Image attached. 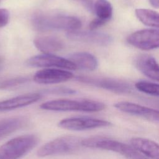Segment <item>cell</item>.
Returning a JSON list of instances; mask_svg holds the SVG:
<instances>
[{
    "label": "cell",
    "mask_w": 159,
    "mask_h": 159,
    "mask_svg": "<svg viewBox=\"0 0 159 159\" xmlns=\"http://www.w3.org/2000/svg\"><path fill=\"white\" fill-rule=\"evenodd\" d=\"M66 37L73 41L88 43L100 46H107L112 42V38L106 33L89 31H69Z\"/></svg>",
    "instance_id": "7c38bea8"
},
{
    "label": "cell",
    "mask_w": 159,
    "mask_h": 159,
    "mask_svg": "<svg viewBox=\"0 0 159 159\" xmlns=\"http://www.w3.org/2000/svg\"><path fill=\"white\" fill-rule=\"evenodd\" d=\"M34 134L16 137L0 147V159H19L33 149L39 142Z\"/></svg>",
    "instance_id": "5b68a950"
},
{
    "label": "cell",
    "mask_w": 159,
    "mask_h": 159,
    "mask_svg": "<svg viewBox=\"0 0 159 159\" xmlns=\"http://www.w3.org/2000/svg\"><path fill=\"white\" fill-rule=\"evenodd\" d=\"M150 4L155 8H158L159 6V0H149Z\"/></svg>",
    "instance_id": "484cf974"
},
{
    "label": "cell",
    "mask_w": 159,
    "mask_h": 159,
    "mask_svg": "<svg viewBox=\"0 0 159 159\" xmlns=\"http://www.w3.org/2000/svg\"><path fill=\"white\" fill-rule=\"evenodd\" d=\"M1 58H0V63H1Z\"/></svg>",
    "instance_id": "4316f807"
},
{
    "label": "cell",
    "mask_w": 159,
    "mask_h": 159,
    "mask_svg": "<svg viewBox=\"0 0 159 159\" xmlns=\"http://www.w3.org/2000/svg\"><path fill=\"white\" fill-rule=\"evenodd\" d=\"M26 124L22 117H13L0 120V139L20 129Z\"/></svg>",
    "instance_id": "ac0fdd59"
},
{
    "label": "cell",
    "mask_w": 159,
    "mask_h": 159,
    "mask_svg": "<svg viewBox=\"0 0 159 159\" xmlns=\"http://www.w3.org/2000/svg\"><path fill=\"white\" fill-rule=\"evenodd\" d=\"M44 93L48 94H73L76 93L75 90L66 87H57L48 89L44 91Z\"/></svg>",
    "instance_id": "603a6c76"
},
{
    "label": "cell",
    "mask_w": 159,
    "mask_h": 159,
    "mask_svg": "<svg viewBox=\"0 0 159 159\" xmlns=\"http://www.w3.org/2000/svg\"><path fill=\"white\" fill-rule=\"evenodd\" d=\"M26 64L29 66L36 68H56L71 70L76 69L67 58L48 53L33 56L27 60Z\"/></svg>",
    "instance_id": "9c48e42d"
},
{
    "label": "cell",
    "mask_w": 159,
    "mask_h": 159,
    "mask_svg": "<svg viewBox=\"0 0 159 159\" xmlns=\"http://www.w3.org/2000/svg\"><path fill=\"white\" fill-rule=\"evenodd\" d=\"M10 14L6 9H0V28L6 26L9 20Z\"/></svg>",
    "instance_id": "cb8c5ba5"
},
{
    "label": "cell",
    "mask_w": 159,
    "mask_h": 159,
    "mask_svg": "<svg viewBox=\"0 0 159 159\" xmlns=\"http://www.w3.org/2000/svg\"><path fill=\"white\" fill-rule=\"evenodd\" d=\"M135 64L136 68L145 76L158 81L159 66L153 56L148 54L140 55L136 58Z\"/></svg>",
    "instance_id": "5bb4252c"
},
{
    "label": "cell",
    "mask_w": 159,
    "mask_h": 159,
    "mask_svg": "<svg viewBox=\"0 0 159 159\" xmlns=\"http://www.w3.org/2000/svg\"><path fill=\"white\" fill-rule=\"evenodd\" d=\"M33 42L34 46L39 51L48 54H53L59 52L65 47L64 43L61 39L52 36L37 37Z\"/></svg>",
    "instance_id": "e0dca14e"
},
{
    "label": "cell",
    "mask_w": 159,
    "mask_h": 159,
    "mask_svg": "<svg viewBox=\"0 0 159 159\" xmlns=\"http://www.w3.org/2000/svg\"><path fill=\"white\" fill-rule=\"evenodd\" d=\"M73 77V74L68 70L56 68H47L38 71L34 75L33 78L37 83L52 84L67 81Z\"/></svg>",
    "instance_id": "30bf717a"
},
{
    "label": "cell",
    "mask_w": 159,
    "mask_h": 159,
    "mask_svg": "<svg viewBox=\"0 0 159 159\" xmlns=\"http://www.w3.org/2000/svg\"><path fill=\"white\" fill-rule=\"evenodd\" d=\"M33 27L38 31L63 30L72 31L78 30L81 26V21L78 17L62 14L36 13L31 19Z\"/></svg>",
    "instance_id": "6da1fadb"
},
{
    "label": "cell",
    "mask_w": 159,
    "mask_h": 159,
    "mask_svg": "<svg viewBox=\"0 0 159 159\" xmlns=\"http://www.w3.org/2000/svg\"><path fill=\"white\" fill-rule=\"evenodd\" d=\"M92 9L96 15V18L107 22L112 16V6L107 0H96Z\"/></svg>",
    "instance_id": "ffe728a7"
},
{
    "label": "cell",
    "mask_w": 159,
    "mask_h": 159,
    "mask_svg": "<svg viewBox=\"0 0 159 159\" xmlns=\"http://www.w3.org/2000/svg\"><path fill=\"white\" fill-rule=\"evenodd\" d=\"M114 107L119 111L146 119L152 122H158L159 112L155 109L129 101H120L114 104Z\"/></svg>",
    "instance_id": "8fae6325"
},
{
    "label": "cell",
    "mask_w": 159,
    "mask_h": 159,
    "mask_svg": "<svg viewBox=\"0 0 159 159\" xmlns=\"http://www.w3.org/2000/svg\"><path fill=\"white\" fill-rule=\"evenodd\" d=\"M77 80L80 82L117 94L130 93L132 89V86L129 83L115 78L78 76Z\"/></svg>",
    "instance_id": "ba28073f"
},
{
    "label": "cell",
    "mask_w": 159,
    "mask_h": 159,
    "mask_svg": "<svg viewBox=\"0 0 159 159\" xmlns=\"http://www.w3.org/2000/svg\"><path fill=\"white\" fill-rule=\"evenodd\" d=\"M105 24H106V22H104V21L100 20L98 18H95L89 24V28L90 30H94L96 29L97 28L104 25Z\"/></svg>",
    "instance_id": "d4e9b609"
},
{
    "label": "cell",
    "mask_w": 159,
    "mask_h": 159,
    "mask_svg": "<svg viewBox=\"0 0 159 159\" xmlns=\"http://www.w3.org/2000/svg\"><path fill=\"white\" fill-rule=\"evenodd\" d=\"M0 1H1V0H0Z\"/></svg>",
    "instance_id": "83f0119b"
},
{
    "label": "cell",
    "mask_w": 159,
    "mask_h": 159,
    "mask_svg": "<svg viewBox=\"0 0 159 159\" xmlns=\"http://www.w3.org/2000/svg\"><path fill=\"white\" fill-rule=\"evenodd\" d=\"M42 109L51 111H80L86 112H96L104 110L106 105L98 101L82 99H58L48 101L40 104Z\"/></svg>",
    "instance_id": "3957f363"
},
{
    "label": "cell",
    "mask_w": 159,
    "mask_h": 159,
    "mask_svg": "<svg viewBox=\"0 0 159 159\" xmlns=\"http://www.w3.org/2000/svg\"><path fill=\"white\" fill-rule=\"evenodd\" d=\"M42 95L37 93H31L19 95L0 101V112L11 111L34 104L40 99Z\"/></svg>",
    "instance_id": "9a60e30c"
},
{
    "label": "cell",
    "mask_w": 159,
    "mask_h": 159,
    "mask_svg": "<svg viewBox=\"0 0 159 159\" xmlns=\"http://www.w3.org/2000/svg\"><path fill=\"white\" fill-rule=\"evenodd\" d=\"M130 145L137 152L149 159H159V145L149 139L135 137L129 140Z\"/></svg>",
    "instance_id": "4fadbf2b"
},
{
    "label": "cell",
    "mask_w": 159,
    "mask_h": 159,
    "mask_svg": "<svg viewBox=\"0 0 159 159\" xmlns=\"http://www.w3.org/2000/svg\"><path fill=\"white\" fill-rule=\"evenodd\" d=\"M81 140L80 137L73 135L57 137L41 146L37 151V155L43 158L75 153L83 147Z\"/></svg>",
    "instance_id": "277c9868"
},
{
    "label": "cell",
    "mask_w": 159,
    "mask_h": 159,
    "mask_svg": "<svg viewBox=\"0 0 159 159\" xmlns=\"http://www.w3.org/2000/svg\"><path fill=\"white\" fill-rule=\"evenodd\" d=\"M129 44L142 50H150L159 46L158 29H146L135 31L127 37Z\"/></svg>",
    "instance_id": "52a82bcc"
},
{
    "label": "cell",
    "mask_w": 159,
    "mask_h": 159,
    "mask_svg": "<svg viewBox=\"0 0 159 159\" xmlns=\"http://www.w3.org/2000/svg\"><path fill=\"white\" fill-rule=\"evenodd\" d=\"M137 19L147 26L158 28L159 15L157 11L149 9L138 8L135 11Z\"/></svg>",
    "instance_id": "d6986e66"
},
{
    "label": "cell",
    "mask_w": 159,
    "mask_h": 159,
    "mask_svg": "<svg viewBox=\"0 0 159 159\" xmlns=\"http://www.w3.org/2000/svg\"><path fill=\"white\" fill-rule=\"evenodd\" d=\"M81 146L84 148L107 150L117 153L127 159H149L127 144L108 137L94 135L81 140Z\"/></svg>",
    "instance_id": "7a4b0ae2"
},
{
    "label": "cell",
    "mask_w": 159,
    "mask_h": 159,
    "mask_svg": "<svg viewBox=\"0 0 159 159\" xmlns=\"http://www.w3.org/2000/svg\"><path fill=\"white\" fill-rule=\"evenodd\" d=\"M29 79L26 77H16L0 82V89H7L26 83Z\"/></svg>",
    "instance_id": "7402d4cb"
},
{
    "label": "cell",
    "mask_w": 159,
    "mask_h": 159,
    "mask_svg": "<svg viewBox=\"0 0 159 159\" xmlns=\"http://www.w3.org/2000/svg\"><path fill=\"white\" fill-rule=\"evenodd\" d=\"M76 69L93 71L98 66L97 58L91 53L86 52H75L69 55L68 58Z\"/></svg>",
    "instance_id": "2e32d148"
},
{
    "label": "cell",
    "mask_w": 159,
    "mask_h": 159,
    "mask_svg": "<svg viewBox=\"0 0 159 159\" xmlns=\"http://www.w3.org/2000/svg\"><path fill=\"white\" fill-rule=\"evenodd\" d=\"M57 125L66 130L81 131L107 127L112 125V123L104 119L89 116H75L61 119Z\"/></svg>",
    "instance_id": "8992f818"
},
{
    "label": "cell",
    "mask_w": 159,
    "mask_h": 159,
    "mask_svg": "<svg viewBox=\"0 0 159 159\" xmlns=\"http://www.w3.org/2000/svg\"><path fill=\"white\" fill-rule=\"evenodd\" d=\"M135 88L138 91L145 94L153 96H159V85L158 83L140 80L135 84Z\"/></svg>",
    "instance_id": "44dd1931"
}]
</instances>
